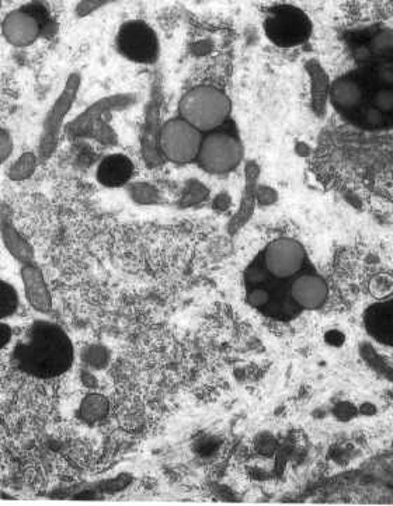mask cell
Here are the masks:
<instances>
[{"instance_id": "cell-1", "label": "cell", "mask_w": 393, "mask_h": 506, "mask_svg": "<svg viewBox=\"0 0 393 506\" xmlns=\"http://www.w3.org/2000/svg\"><path fill=\"white\" fill-rule=\"evenodd\" d=\"M17 358L24 371L41 378H53L71 368L73 348L58 326L40 323L19 348Z\"/></svg>"}, {"instance_id": "cell-2", "label": "cell", "mask_w": 393, "mask_h": 506, "mask_svg": "<svg viewBox=\"0 0 393 506\" xmlns=\"http://www.w3.org/2000/svg\"><path fill=\"white\" fill-rule=\"evenodd\" d=\"M230 110L228 95L211 86L194 87L180 101L181 118L201 132L220 127L228 120Z\"/></svg>"}, {"instance_id": "cell-3", "label": "cell", "mask_w": 393, "mask_h": 506, "mask_svg": "<svg viewBox=\"0 0 393 506\" xmlns=\"http://www.w3.org/2000/svg\"><path fill=\"white\" fill-rule=\"evenodd\" d=\"M81 86H82V76L79 73L69 75L58 97L55 98L51 108L45 114L40 138H39V148H37V155L40 162L43 163L48 162L58 150L61 133L65 127L66 117L69 115L76 101Z\"/></svg>"}, {"instance_id": "cell-4", "label": "cell", "mask_w": 393, "mask_h": 506, "mask_svg": "<svg viewBox=\"0 0 393 506\" xmlns=\"http://www.w3.org/2000/svg\"><path fill=\"white\" fill-rule=\"evenodd\" d=\"M201 143V130L183 118L168 121L159 132L160 153L178 165L188 163L198 158Z\"/></svg>"}, {"instance_id": "cell-5", "label": "cell", "mask_w": 393, "mask_h": 506, "mask_svg": "<svg viewBox=\"0 0 393 506\" xmlns=\"http://www.w3.org/2000/svg\"><path fill=\"white\" fill-rule=\"evenodd\" d=\"M243 159L240 142L225 132L208 135L200 148L198 160L201 166L214 174H225L239 166Z\"/></svg>"}, {"instance_id": "cell-6", "label": "cell", "mask_w": 393, "mask_h": 506, "mask_svg": "<svg viewBox=\"0 0 393 506\" xmlns=\"http://www.w3.org/2000/svg\"><path fill=\"white\" fill-rule=\"evenodd\" d=\"M305 249L292 239H277L268 244L262 254V262L271 277L288 281L300 275L305 265Z\"/></svg>"}, {"instance_id": "cell-7", "label": "cell", "mask_w": 393, "mask_h": 506, "mask_svg": "<svg viewBox=\"0 0 393 506\" xmlns=\"http://www.w3.org/2000/svg\"><path fill=\"white\" fill-rule=\"evenodd\" d=\"M20 277L24 296L30 307L41 314L48 313L52 309V295L41 268L36 262L21 265Z\"/></svg>"}, {"instance_id": "cell-8", "label": "cell", "mask_w": 393, "mask_h": 506, "mask_svg": "<svg viewBox=\"0 0 393 506\" xmlns=\"http://www.w3.org/2000/svg\"><path fill=\"white\" fill-rule=\"evenodd\" d=\"M292 300L301 307L313 310L323 306L329 296V288L323 278L315 274L297 275L288 288Z\"/></svg>"}, {"instance_id": "cell-9", "label": "cell", "mask_w": 393, "mask_h": 506, "mask_svg": "<svg viewBox=\"0 0 393 506\" xmlns=\"http://www.w3.org/2000/svg\"><path fill=\"white\" fill-rule=\"evenodd\" d=\"M1 33L7 43L14 46H29L37 41L40 24L30 13L14 10L6 16L1 24Z\"/></svg>"}, {"instance_id": "cell-10", "label": "cell", "mask_w": 393, "mask_h": 506, "mask_svg": "<svg viewBox=\"0 0 393 506\" xmlns=\"http://www.w3.org/2000/svg\"><path fill=\"white\" fill-rule=\"evenodd\" d=\"M365 327L371 337L391 345L393 339V303L391 297L381 299L365 311Z\"/></svg>"}, {"instance_id": "cell-11", "label": "cell", "mask_w": 393, "mask_h": 506, "mask_svg": "<svg viewBox=\"0 0 393 506\" xmlns=\"http://www.w3.org/2000/svg\"><path fill=\"white\" fill-rule=\"evenodd\" d=\"M136 98L131 94H116V95L104 97V98L98 100L97 103L91 104L78 118H75L69 124V130L72 133H81V132L88 129V127L91 124H94L101 115H104L110 111L128 108V107H131V104H133Z\"/></svg>"}, {"instance_id": "cell-12", "label": "cell", "mask_w": 393, "mask_h": 506, "mask_svg": "<svg viewBox=\"0 0 393 506\" xmlns=\"http://www.w3.org/2000/svg\"><path fill=\"white\" fill-rule=\"evenodd\" d=\"M0 239L7 253L21 265L36 262V252L33 246L3 213H0Z\"/></svg>"}, {"instance_id": "cell-13", "label": "cell", "mask_w": 393, "mask_h": 506, "mask_svg": "<svg viewBox=\"0 0 393 506\" xmlns=\"http://www.w3.org/2000/svg\"><path fill=\"white\" fill-rule=\"evenodd\" d=\"M306 73L310 82L312 108L317 117H323L327 111L330 82L326 71L317 61H309L305 65Z\"/></svg>"}, {"instance_id": "cell-14", "label": "cell", "mask_w": 393, "mask_h": 506, "mask_svg": "<svg viewBox=\"0 0 393 506\" xmlns=\"http://www.w3.org/2000/svg\"><path fill=\"white\" fill-rule=\"evenodd\" d=\"M159 95L155 94L150 105L146 113L143 136H142V152L145 160L149 165H158L160 159V153L158 152L159 148Z\"/></svg>"}, {"instance_id": "cell-15", "label": "cell", "mask_w": 393, "mask_h": 506, "mask_svg": "<svg viewBox=\"0 0 393 506\" xmlns=\"http://www.w3.org/2000/svg\"><path fill=\"white\" fill-rule=\"evenodd\" d=\"M131 160L123 155H113L103 160L97 175L98 181L107 187H120L127 184L132 175Z\"/></svg>"}, {"instance_id": "cell-16", "label": "cell", "mask_w": 393, "mask_h": 506, "mask_svg": "<svg viewBox=\"0 0 393 506\" xmlns=\"http://www.w3.org/2000/svg\"><path fill=\"white\" fill-rule=\"evenodd\" d=\"M260 169L255 162H249L246 166V184H245V194L240 204V210L233 219V229H239L252 215L255 200L257 195V184H259Z\"/></svg>"}, {"instance_id": "cell-17", "label": "cell", "mask_w": 393, "mask_h": 506, "mask_svg": "<svg viewBox=\"0 0 393 506\" xmlns=\"http://www.w3.org/2000/svg\"><path fill=\"white\" fill-rule=\"evenodd\" d=\"M272 38L280 45H295L301 43L305 37L304 23L298 19L287 14L284 17L277 19L271 26Z\"/></svg>"}, {"instance_id": "cell-18", "label": "cell", "mask_w": 393, "mask_h": 506, "mask_svg": "<svg viewBox=\"0 0 393 506\" xmlns=\"http://www.w3.org/2000/svg\"><path fill=\"white\" fill-rule=\"evenodd\" d=\"M329 98L342 110H352L362 100V90L351 79H340L330 85Z\"/></svg>"}, {"instance_id": "cell-19", "label": "cell", "mask_w": 393, "mask_h": 506, "mask_svg": "<svg viewBox=\"0 0 393 506\" xmlns=\"http://www.w3.org/2000/svg\"><path fill=\"white\" fill-rule=\"evenodd\" d=\"M110 413V403L108 400L97 393L88 394L79 407V414L83 421L88 423H96V422L104 420Z\"/></svg>"}, {"instance_id": "cell-20", "label": "cell", "mask_w": 393, "mask_h": 506, "mask_svg": "<svg viewBox=\"0 0 393 506\" xmlns=\"http://www.w3.org/2000/svg\"><path fill=\"white\" fill-rule=\"evenodd\" d=\"M40 163L37 152H24L10 165L7 177L14 182H23L34 175Z\"/></svg>"}, {"instance_id": "cell-21", "label": "cell", "mask_w": 393, "mask_h": 506, "mask_svg": "<svg viewBox=\"0 0 393 506\" xmlns=\"http://www.w3.org/2000/svg\"><path fill=\"white\" fill-rule=\"evenodd\" d=\"M19 307V296L14 288L0 279V321L13 316Z\"/></svg>"}, {"instance_id": "cell-22", "label": "cell", "mask_w": 393, "mask_h": 506, "mask_svg": "<svg viewBox=\"0 0 393 506\" xmlns=\"http://www.w3.org/2000/svg\"><path fill=\"white\" fill-rule=\"evenodd\" d=\"M82 359L93 369H103L108 363V351L101 345H88L82 352Z\"/></svg>"}, {"instance_id": "cell-23", "label": "cell", "mask_w": 393, "mask_h": 506, "mask_svg": "<svg viewBox=\"0 0 393 506\" xmlns=\"http://www.w3.org/2000/svg\"><path fill=\"white\" fill-rule=\"evenodd\" d=\"M271 278H274V277H271L270 272L267 271L262 258V262L256 261L247 268V271H246V286H247V289L249 288L262 286L264 284H267Z\"/></svg>"}, {"instance_id": "cell-24", "label": "cell", "mask_w": 393, "mask_h": 506, "mask_svg": "<svg viewBox=\"0 0 393 506\" xmlns=\"http://www.w3.org/2000/svg\"><path fill=\"white\" fill-rule=\"evenodd\" d=\"M375 108L381 113H391L393 110V91L389 88L379 90L374 98Z\"/></svg>"}, {"instance_id": "cell-25", "label": "cell", "mask_w": 393, "mask_h": 506, "mask_svg": "<svg viewBox=\"0 0 393 506\" xmlns=\"http://www.w3.org/2000/svg\"><path fill=\"white\" fill-rule=\"evenodd\" d=\"M374 51L378 53H387L391 52L393 48V36L391 31L381 33L375 40H374Z\"/></svg>"}, {"instance_id": "cell-26", "label": "cell", "mask_w": 393, "mask_h": 506, "mask_svg": "<svg viewBox=\"0 0 393 506\" xmlns=\"http://www.w3.org/2000/svg\"><path fill=\"white\" fill-rule=\"evenodd\" d=\"M13 149H14V145H13L11 136L6 130L0 129V163L6 162L11 156Z\"/></svg>"}, {"instance_id": "cell-27", "label": "cell", "mask_w": 393, "mask_h": 506, "mask_svg": "<svg viewBox=\"0 0 393 506\" xmlns=\"http://www.w3.org/2000/svg\"><path fill=\"white\" fill-rule=\"evenodd\" d=\"M355 414H357L355 407H352L351 404H347V403L339 404V406L336 407V415H337L339 418L349 420V418H352Z\"/></svg>"}, {"instance_id": "cell-28", "label": "cell", "mask_w": 393, "mask_h": 506, "mask_svg": "<svg viewBox=\"0 0 393 506\" xmlns=\"http://www.w3.org/2000/svg\"><path fill=\"white\" fill-rule=\"evenodd\" d=\"M10 338H11L10 327L0 321V349H3L9 344Z\"/></svg>"}, {"instance_id": "cell-29", "label": "cell", "mask_w": 393, "mask_h": 506, "mask_svg": "<svg viewBox=\"0 0 393 506\" xmlns=\"http://www.w3.org/2000/svg\"><path fill=\"white\" fill-rule=\"evenodd\" d=\"M257 448L262 453H270L274 449V442H272L271 438H262L257 442Z\"/></svg>"}, {"instance_id": "cell-30", "label": "cell", "mask_w": 393, "mask_h": 506, "mask_svg": "<svg viewBox=\"0 0 393 506\" xmlns=\"http://www.w3.org/2000/svg\"><path fill=\"white\" fill-rule=\"evenodd\" d=\"M379 78H381L385 83L391 85L393 82V69H391V68H384V69L379 72Z\"/></svg>"}]
</instances>
